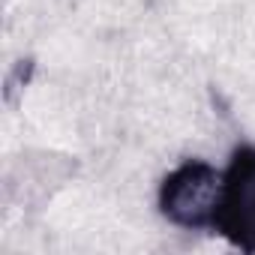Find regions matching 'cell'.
<instances>
[{"instance_id":"cell-1","label":"cell","mask_w":255,"mask_h":255,"mask_svg":"<svg viewBox=\"0 0 255 255\" xmlns=\"http://www.w3.org/2000/svg\"><path fill=\"white\" fill-rule=\"evenodd\" d=\"M222 201V171L204 159H189L174 168L159 189V210L180 228L216 225Z\"/></svg>"},{"instance_id":"cell-2","label":"cell","mask_w":255,"mask_h":255,"mask_svg":"<svg viewBox=\"0 0 255 255\" xmlns=\"http://www.w3.org/2000/svg\"><path fill=\"white\" fill-rule=\"evenodd\" d=\"M243 249H255V150L243 147L234 153L231 168L222 174V201L216 225Z\"/></svg>"}]
</instances>
